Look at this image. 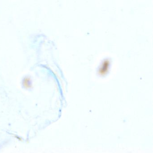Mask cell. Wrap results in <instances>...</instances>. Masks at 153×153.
<instances>
[{
	"label": "cell",
	"mask_w": 153,
	"mask_h": 153,
	"mask_svg": "<svg viewBox=\"0 0 153 153\" xmlns=\"http://www.w3.org/2000/svg\"><path fill=\"white\" fill-rule=\"evenodd\" d=\"M23 86L26 88H30L31 86H32V83L30 78H29L28 77H25V78L23 80Z\"/></svg>",
	"instance_id": "7a4b0ae2"
},
{
	"label": "cell",
	"mask_w": 153,
	"mask_h": 153,
	"mask_svg": "<svg viewBox=\"0 0 153 153\" xmlns=\"http://www.w3.org/2000/svg\"><path fill=\"white\" fill-rule=\"evenodd\" d=\"M110 65V62L108 59H105L102 62V64L100 68V72L103 74L104 72L105 73L107 72V69H108L109 66Z\"/></svg>",
	"instance_id": "6da1fadb"
}]
</instances>
